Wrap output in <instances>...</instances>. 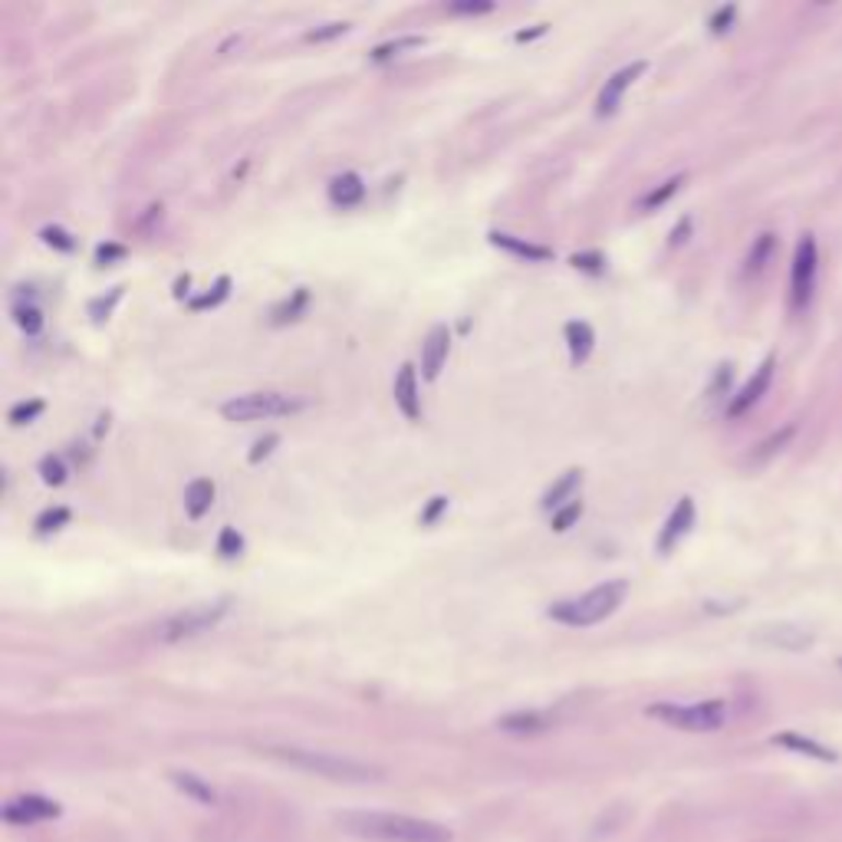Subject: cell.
<instances>
[{"instance_id":"cell-1","label":"cell","mask_w":842,"mask_h":842,"mask_svg":"<svg viewBox=\"0 0 842 842\" xmlns=\"http://www.w3.org/2000/svg\"><path fill=\"white\" fill-rule=\"evenodd\" d=\"M336 822L359 839L372 842H452V829L432 819L401 812H339Z\"/></svg>"},{"instance_id":"cell-2","label":"cell","mask_w":842,"mask_h":842,"mask_svg":"<svg viewBox=\"0 0 842 842\" xmlns=\"http://www.w3.org/2000/svg\"><path fill=\"white\" fill-rule=\"evenodd\" d=\"M625 593H629L625 580H609V583H599V586H593L589 593H583L576 599L553 603L547 616L553 622H560V625H570V629H589V625L609 619L622 606Z\"/></svg>"},{"instance_id":"cell-3","label":"cell","mask_w":842,"mask_h":842,"mask_svg":"<svg viewBox=\"0 0 842 842\" xmlns=\"http://www.w3.org/2000/svg\"><path fill=\"white\" fill-rule=\"evenodd\" d=\"M270 757L296 767V770H306V773H316V776H326V780H342V783H362V780H378L382 770L372 767V763H362V760H352V757H339V753H326V750H303V747H270L267 750Z\"/></svg>"},{"instance_id":"cell-4","label":"cell","mask_w":842,"mask_h":842,"mask_svg":"<svg viewBox=\"0 0 842 842\" xmlns=\"http://www.w3.org/2000/svg\"><path fill=\"white\" fill-rule=\"evenodd\" d=\"M819 267H822V257H819V241L816 234H799L796 241V250H793V264H790V313L793 316H803L812 300H816V290H819Z\"/></svg>"},{"instance_id":"cell-5","label":"cell","mask_w":842,"mask_h":842,"mask_svg":"<svg viewBox=\"0 0 842 842\" xmlns=\"http://www.w3.org/2000/svg\"><path fill=\"white\" fill-rule=\"evenodd\" d=\"M648 717L675 727V730H688V734H711V730H721L730 717V704L727 701H698V704H671V701H662V704H652L648 707Z\"/></svg>"},{"instance_id":"cell-6","label":"cell","mask_w":842,"mask_h":842,"mask_svg":"<svg viewBox=\"0 0 842 842\" xmlns=\"http://www.w3.org/2000/svg\"><path fill=\"white\" fill-rule=\"evenodd\" d=\"M306 401L296 395H283V391H250V395H237L231 401L221 405V414L227 421H260V418H280V414H296L303 411Z\"/></svg>"},{"instance_id":"cell-7","label":"cell","mask_w":842,"mask_h":842,"mask_svg":"<svg viewBox=\"0 0 842 842\" xmlns=\"http://www.w3.org/2000/svg\"><path fill=\"white\" fill-rule=\"evenodd\" d=\"M227 609H231V599L188 606V609L168 616V619L155 629V635H159L162 642H185V639H195V635H201V632H211V629L227 616Z\"/></svg>"},{"instance_id":"cell-8","label":"cell","mask_w":842,"mask_h":842,"mask_svg":"<svg viewBox=\"0 0 842 842\" xmlns=\"http://www.w3.org/2000/svg\"><path fill=\"white\" fill-rule=\"evenodd\" d=\"M773 375H776V355H767L757 369H753V375L730 395V401H727V418H740V414H747L767 391H770V385H773Z\"/></svg>"},{"instance_id":"cell-9","label":"cell","mask_w":842,"mask_h":842,"mask_svg":"<svg viewBox=\"0 0 842 842\" xmlns=\"http://www.w3.org/2000/svg\"><path fill=\"white\" fill-rule=\"evenodd\" d=\"M63 809L57 799H47V796H37V793H27V796H17L4 806V819L14 822V826H34V822H44V819H57Z\"/></svg>"},{"instance_id":"cell-10","label":"cell","mask_w":842,"mask_h":842,"mask_svg":"<svg viewBox=\"0 0 842 842\" xmlns=\"http://www.w3.org/2000/svg\"><path fill=\"white\" fill-rule=\"evenodd\" d=\"M645 70H648V63H645V60H635V63L622 67L619 73H612V77L606 80L599 100H596V113H599V116H612V113L619 109V103H622V93H625Z\"/></svg>"},{"instance_id":"cell-11","label":"cell","mask_w":842,"mask_h":842,"mask_svg":"<svg viewBox=\"0 0 842 842\" xmlns=\"http://www.w3.org/2000/svg\"><path fill=\"white\" fill-rule=\"evenodd\" d=\"M694 517H698V511H694V501H691V498H681V501L675 504V511L668 514L665 527L658 530V540H655L658 553H671V550L678 547V540L691 534V527H694Z\"/></svg>"},{"instance_id":"cell-12","label":"cell","mask_w":842,"mask_h":842,"mask_svg":"<svg viewBox=\"0 0 842 842\" xmlns=\"http://www.w3.org/2000/svg\"><path fill=\"white\" fill-rule=\"evenodd\" d=\"M753 642L767 645V648H776V652H806L812 645V635L799 625H760L753 632Z\"/></svg>"},{"instance_id":"cell-13","label":"cell","mask_w":842,"mask_h":842,"mask_svg":"<svg viewBox=\"0 0 842 842\" xmlns=\"http://www.w3.org/2000/svg\"><path fill=\"white\" fill-rule=\"evenodd\" d=\"M448 349H452V329L445 323L432 326L425 346H421V375H425L429 382L438 378V372H442V365L448 359Z\"/></svg>"},{"instance_id":"cell-14","label":"cell","mask_w":842,"mask_h":842,"mask_svg":"<svg viewBox=\"0 0 842 842\" xmlns=\"http://www.w3.org/2000/svg\"><path fill=\"white\" fill-rule=\"evenodd\" d=\"M773 747H783L790 753H799V757H809V760H819V763H835L839 753L806 734H796V730H780L773 734Z\"/></svg>"},{"instance_id":"cell-15","label":"cell","mask_w":842,"mask_h":842,"mask_svg":"<svg viewBox=\"0 0 842 842\" xmlns=\"http://www.w3.org/2000/svg\"><path fill=\"white\" fill-rule=\"evenodd\" d=\"M391 395H395V405L401 408V414L408 421H418L421 414V398H418V375H414V365H401L398 375H395V385H391Z\"/></svg>"},{"instance_id":"cell-16","label":"cell","mask_w":842,"mask_h":842,"mask_svg":"<svg viewBox=\"0 0 842 842\" xmlns=\"http://www.w3.org/2000/svg\"><path fill=\"white\" fill-rule=\"evenodd\" d=\"M776 247H780V241H776V234L773 231H760L753 241H750V247H747V257H744V277H760L770 264H773V257H776Z\"/></svg>"},{"instance_id":"cell-17","label":"cell","mask_w":842,"mask_h":842,"mask_svg":"<svg viewBox=\"0 0 842 842\" xmlns=\"http://www.w3.org/2000/svg\"><path fill=\"white\" fill-rule=\"evenodd\" d=\"M550 717L543 714V711H514V714H504L501 721H498V727L504 730V734H517V737H534V734H543V730H550Z\"/></svg>"},{"instance_id":"cell-18","label":"cell","mask_w":842,"mask_h":842,"mask_svg":"<svg viewBox=\"0 0 842 842\" xmlns=\"http://www.w3.org/2000/svg\"><path fill=\"white\" fill-rule=\"evenodd\" d=\"M796 432H799V425L796 421H786V425L780 429V432H773L770 438H763L753 452H750V458H747V465H753V468H763L767 461H773L783 448H790V442L796 438Z\"/></svg>"},{"instance_id":"cell-19","label":"cell","mask_w":842,"mask_h":842,"mask_svg":"<svg viewBox=\"0 0 842 842\" xmlns=\"http://www.w3.org/2000/svg\"><path fill=\"white\" fill-rule=\"evenodd\" d=\"M365 198V185L355 172H342L329 182V201L336 208H355Z\"/></svg>"},{"instance_id":"cell-20","label":"cell","mask_w":842,"mask_h":842,"mask_svg":"<svg viewBox=\"0 0 842 842\" xmlns=\"http://www.w3.org/2000/svg\"><path fill=\"white\" fill-rule=\"evenodd\" d=\"M563 332H566V346H570L573 365H583V362L589 359V352H593V342H596L593 326H589L586 319H570Z\"/></svg>"},{"instance_id":"cell-21","label":"cell","mask_w":842,"mask_h":842,"mask_svg":"<svg viewBox=\"0 0 842 842\" xmlns=\"http://www.w3.org/2000/svg\"><path fill=\"white\" fill-rule=\"evenodd\" d=\"M491 244L501 247V250H511V254H517V257H524V260H537V264L553 260V250H550V247L530 244V241H521V237H511V234H501V231L491 234Z\"/></svg>"},{"instance_id":"cell-22","label":"cell","mask_w":842,"mask_h":842,"mask_svg":"<svg viewBox=\"0 0 842 842\" xmlns=\"http://www.w3.org/2000/svg\"><path fill=\"white\" fill-rule=\"evenodd\" d=\"M214 504V481L208 478H195L188 488H185V511L191 521H201Z\"/></svg>"},{"instance_id":"cell-23","label":"cell","mask_w":842,"mask_h":842,"mask_svg":"<svg viewBox=\"0 0 842 842\" xmlns=\"http://www.w3.org/2000/svg\"><path fill=\"white\" fill-rule=\"evenodd\" d=\"M583 484V471H566L560 481H553L550 488H547V494H543V501H540V507L543 511H560V507H566L570 504V498H573V491Z\"/></svg>"},{"instance_id":"cell-24","label":"cell","mask_w":842,"mask_h":842,"mask_svg":"<svg viewBox=\"0 0 842 842\" xmlns=\"http://www.w3.org/2000/svg\"><path fill=\"white\" fill-rule=\"evenodd\" d=\"M172 783H175L185 796H191L195 803H201V806H214V803H218V793H214L201 776H195V773L175 770V773H172Z\"/></svg>"},{"instance_id":"cell-25","label":"cell","mask_w":842,"mask_h":842,"mask_svg":"<svg viewBox=\"0 0 842 842\" xmlns=\"http://www.w3.org/2000/svg\"><path fill=\"white\" fill-rule=\"evenodd\" d=\"M418 47H425V37H398V40H388V44H378L369 57L375 60V63H382V60H391V57H401V54H408V50H418Z\"/></svg>"},{"instance_id":"cell-26","label":"cell","mask_w":842,"mask_h":842,"mask_svg":"<svg viewBox=\"0 0 842 842\" xmlns=\"http://www.w3.org/2000/svg\"><path fill=\"white\" fill-rule=\"evenodd\" d=\"M688 182V175H675V178H668L662 188H655V191H648L645 198H642V211H655V208H662L671 195H678V188Z\"/></svg>"},{"instance_id":"cell-27","label":"cell","mask_w":842,"mask_h":842,"mask_svg":"<svg viewBox=\"0 0 842 842\" xmlns=\"http://www.w3.org/2000/svg\"><path fill=\"white\" fill-rule=\"evenodd\" d=\"M306 303H309V293L300 286V290H293V296L290 300H283L277 309H273V323H290V319H296L303 309H306Z\"/></svg>"},{"instance_id":"cell-28","label":"cell","mask_w":842,"mask_h":842,"mask_svg":"<svg viewBox=\"0 0 842 842\" xmlns=\"http://www.w3.org/2000/svg\"><path fill=\"white\" fill-rule=\"evenodd\" d=\"M14 323L27 332V336H37L44 329V316L37 306H27V303H17L14 306Z\"/></svg>"},{"instance_id":"cell-29","label":"cell","mask_w":842,"mask_h":842,"mask_svg":"<svg viewBox=\"0 0 842 842\" xmlns=\"http://www.w3.org/2000/svg\"><path fill=\"white\" fill-rule=\"evenodd\" d=\"M227 290H231V277H218V283H214V290H211V293H204V296H195V300H191V309L218 306V303L227 296Z\"/></svg>"},{"instance_id":"cell-30","label":"cell","mask_w":842,"mask_h":842,"mask_svg":"<svg viewBox=\"0 0 842 842\" xmlns=\"http://www.w3.org/2000/svg\"><path fill=\"white\" fill-rule=\"evenodd\" d=\"M122 290H126V286H116V290H109V296H100V300H93V303H90V316H93L96 323L109 319L113 306L122 300Z\"/></svg>"},{"instance_id":"cell-31","label":"cell","mask_w":842,"mask_h":842,"mask_svg":"<svg viewBox=\"0 0 842 842\" xmlns=\"http://www.w3.org/2000/svg\"><path fill=\"white\" fill-rule=\"evenodd\" d=\"M580 517H583V501H570L566 507H560V511L553 514V530L563 534V530H570Z\"/></svg>"},{"instance_id":"cell-32","label":"cell","mask_w":842,"mask_h":842,"mask_svg":"<svg viewBox=\"0 0 842 842\" xmlns=\"http://www.w3.org/2000/svg\"><path fill=\"white\" fill-rule=\"evenodd\" d=\"M241 550H244V537H241L234 527H224L221 537H218V553L227 557V560H234V557H241Z\"/></svg>"},{"instance_id":"cell-33","label":"cell","mask_w":842,"mask_h":842,"mask_svg":"<svg viewBox=\"0 0 842 842\" xmlns=\"http://www.w3.org/2000/svg\"><path fill=\"white\" fill-rule=\"evenodd\" d=\"M40 237H44V244H50V247H57V250H67V254L77 247L73 234H70V231H63V227H57V224L44 227V231H40Z\"/></svg>"},{"instance_id":"cell-34","label":"cell","mask_w":842,"mask_h":842,"mask_svg":"<svg viewBox=\"0 0 842 842\" xmlns=\"http://www.w3.org/2000/svg\"><path fill=\"white\" fill-rule=\"evenodd\" d=\"M40 411H44V401H40V398L21 401V405L11 408V425H27V421H34Z\"/></svg>"},{"instance_id":"cell-35","label":"cell","mask_w":842,"mask_h":842,"mask_svg":"<svg viewBox=\"0 0 842 842\" xmlns=\"http://www.w3.org/2000/svg\"><path fill=\"white\" fill-rule=\"evenodd\" d=\"M734 21H737V8H734V4L717 8V11L711 14V21H707V31H711V34H727V31L734 27Z\"/></svg>"},{"instance_id":"cell-36","label":"cell","mask_w":842,"mask_h":842,"mask_svg":"<svg viewBox=\"0 0 842 842\" xmlns=\"http://www.w3.org/2000/svg\"><path fill=\"white\" fill-rule=\"evenodd\" d=\"M67 521H70V511H67V507H50V511H44V514L37 517V530H40V534H50V530H60Z\"/></svg>"},{"instance_id":"cell-37","label":"cell","mask_w":842,"mask_h":842,"mask_svg":"<svg viewBox=\"0 0 842 842\" xmlns=\"http://www.w3.org/2000/svg\"><path fill=\"white\" fill-rule=\"evenodd\" d=\"M349 31L346 21H336V24H326V27H316V31H306V44H326V40H336Z\"/></svg>"},{"instance_id":"cell-38","label":"cell","mask_w":842,"mask_h":842,"mask_svg":"<svg viewBox=\"0 0 842 842\" xmlns=\"http://www.w3.org/2000/svg\"><path fill=\"white\" fill-rule=\"evenodd\" d=\"M707 398H727L730 401V365H721L717 369V375H714V382H711V388H707Z\"/></svg>"},{"instance_id":"cell-39","label":"cell","mask_w":842,"mask_h":842,"mask_svg":"<svg viewBox=\"0 0 842 842\" xmlns=\"http://www.w3.org/2000/svg\"><path fill=\"white\" fill-rule=\"evenodd\" d=\"M40 475H44L47 484H63V481H67V468H63V461L54 458V455H47V458L40 461Z\"/></svg>"},{"instance_id":"cell-40","label":"cell","mask_w":842,"mask_h":842,"mask_svg":"<svg viewBox=\"0 0 842 842\" xmlns=\"http://www.w3.org/2000/svg\"><path fill=\"white\" fill-rule=\"evenodd\" d=\"M448 11H452V14H491V11H494V0H455Z\"/></svg>"},{"instance_id":"cell-41","label":"cell","mask_w":842,"mask_h":842,"mask_svg":"<svg viewBox=\"0 0 842 842\" xmlns=\"http://www.w3.org/2000/svg\"><path fill=\"white\" fill-rule=\"evenodd\" d=\"M573 267H576V270H589V273H599V270L606 267V260H603V254L589 250V254H573Z\"/></svg>"},{"instance_id":"cell-42","label":"cell","mask_w":842,"mask_h":842,"mask_svg":"<svg viewBox=\"0 0 842 842\" xmlns=\"http://www.w3.org/2000/svg\"><path fill=\"white\" fill-rule=\"evenodd\" d=\"M277 442H280V435H264V438H260V442H257V445L250 448L247 461H250V465H260V461H264V458H267V455L273 452V445H277Z\"/></svg>"},{"instance_id":"cell-43","label":"cell","mask_w":842,"mask_h":842,"mask_svg":"<svg viewBox=\"0 0 842 842\" xmlns=\"http://www.w3.org/2000/svg\"><path fill=\"white\" fill-rule=\"evenodd\" d=\"M448 507V498H432L429 501V507L425 511H421V527H432L438 517H442V511Z\"/></svg>"},{"instance_id":"cell-44","label":"cell","mask_w":842,"mask_h":842,"mask_svg":"<svg viewBox=\"0 0 842 842\" xmlns=\"http://www.w3.org/2000/svg\"><path fill=\"white\" fill-rule=\"evenodd\" d=\"M126 257V247L122 244H100L96 247V264H116Z\"/></svg>"},{"instance_id":"cell-45","label":"cell","mask_w":842,"mask_h":842,"mask_svg":"<svg viewBox=\"0 0 842 842\" xmlns=\"http://www.w3.org/2000/svg\"><path fill=\"white\" fill-rule=\"evenodd\" d=\"M688 234H691V218H681V221H678V227L671 231V241H668V244H671V247H678L681 241H688Z\"/></svg>"},{"instance_id":"cell-46","label":"cell","mask_w":842,"mask_h":842,"mask_svg":"<svg viewBox=\"0 0 842 842\" xmlns=\"http://www.w3.org/2000/svg\"><path fill=\"white\" fill-rule=\"evenodd\" d=\"M547 34V24H537L534 31H521L517 34V44H527V40H534V37H543Z\"/></svg>"},{"instance_id":"cell-47","label":"cell","mask_w":842,"mask_h":842,"mask_svg":"<svg viewBox=\"0 0 842 842\" xmlns=\"http://www.w3.org/2000/svg\"><path fill=\"white\" fill-rule=\"evenodd\" d=\"M188 283H191V277H188V273L175 280V296H178V300H182V296H188Z\"/></svg>"},{"instance_id":"cell-48","label":"cell","mask_w":842,"mask_h":842,"mask_svg":"<svg viewBox=\"0 0 842 842\" xmlns=\"http://www.w3.org/2000/svg\"><path fill=\"white\" fill-rule=\"evenodd\" d=\"M839 668H842V658H839Z\"/></svg>"}]
</instances>
